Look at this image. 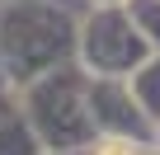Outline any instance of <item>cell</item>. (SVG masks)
<instances>
[{"mask_svg": "<svg viewBox=\"0 0 160 155\" xmlns=\"http://www.w3.org/2000/svg\"><path fill=\"white\" fill-rule=\"evenodd\" d=\"M42 155H90V146L85 150H42Z\"/></svg>", "mask_w": 160, "mask_h": 155, "instance_id": "9c48e42d", "label": "cell"}, {"mask_svg": "<svg viewBox=\"0 0 160 155\" xmlns=\"http://www.w3.org/2000/svg\"><path fill=\"white\" fill-rule=\"evenodd\" d=\"M127 14L151 42V52H160V0H127Z\"/></svg>", "mask_w": 160, "mask_h": 155, "instance_id": "52a82bcc", "label": "cell"}, {"mask_svg": "<svg viewBox=\"0 0 160 155\" xmlns=\"http://www.w3.org/2000/svg\"><path fill=\"white\" fill-rule=\"evenodd\" d=\"M0 155H42V141L28 127V118L19 113V104L0 118Z\"/></svg>", "mask_w": 160, "mask_h": 155, "instance_id": "5b68a950", "label": "cell"}, {"mask_svg": "<svg viewBox=\"0 0 160 155\" xmlns=\"http://www.w3.org/2000/svg\"><path fill=\"white\" fill-rule=\"evenodd\" d=\"M10 108H14V90H0V118H5Z\"/></svg>", "mask_w": 160, "mask_h": 155, "instance_id": "ba28073f", "label": "cell"}, {"mask_svg": "<svg viewBox=\"0 0 160 155\" xmlns=\"http://www.w3.org/2000/svg\"><path fill=\"white\" fill-rule=\"evenodd\" d=\"M85 5H127V0H85Z\"/></svg>", "mask_w": 160, "mask_h": 155, "instance_id": "30bf717a", "label": "cell"}, {"mask_svg": "<svg viewBox=\"0 0 160 155\" xmlns=\"http://www.w3.org/2000/svg\"><path fill=\"white\" fill-rule=\"evenodd\" d=\"M80 10L66 0H0V66L5 85L19 90L33 75L75 61Z\"/></svg>", "mask_w": 160, "mask_h": 155, "instance_id": "6da1fadb", "label": "cell"}, {"mask_svg": "<svg viewBox=\"0 0 160 155\" xmlns=\"http://www.w3.org/2000/svg\"><path fill=\"white\" fill-rule=\"evenodd\" d=\"M151 56V42L132 24L127 5H85L75 28V61L90 75H127Z\"/></svg>", "mask_w": 160, "mask_h": 155, "instance_id": "3957f363", "label": "cell"}, {"mask_svg": "<svg viewBox=\"0 0 160 155\" xmlns=\"http://www.w3.org/2000/svg\"><path fill=\"white\" fill-rule=\"evenodd\" d=\"M0 90H10V85H5V66H0Z\"/></svg>", "mask_w": 160, "mask_h": 155, "instance_id": "8fae6325", "label": "cell"}, {"mask_svg": "<svg viewBox=\"0 0 160 155\" xmlns=\"http://www.w3.org/2000/svg\"><path fill=\"white\" fill-rule=\"evenodd\" d=\"M127 85H132V94L141 99V108L160 122V52H151V56L127 75Z\"/></svg>", "mask_w": 160, "mask_h": 155, "instance_id": "8992f818", "label": "cell"}, {"mask_svg": "<svg viewBox=\"0 0 160 155\" xmlns=\"http://www.w3.org/2000/svg\"><path fill=\"white\" fill-rule=\"evenodd\" d=\"M14 104L38 132L42 150H85L99 136L94 113H90V70L80 61H61L33 75L28 85L14 90Z\"/></svg>", "mask_w": 160, "mask_h": 155, "instance_id": "7a4b0ae2", "label": "cell"}, {"mask_svg": "<svg viewBox=\"0 0 160 155\" xmlns=\"http://www.w3.org/2000/svg\"><path fill=\"white\" fill-rule=\"evenodd\" d=\"M90 113L99 136H122L137 146H155V118L141 108V99L132 94V85L122 75H90Z\"/></svg>", "mask_w": 160, "mask_h": 155, "instance_id": "277c9868", "label": "cell"}, {"mask_svg": "<svg viewBox=\"0 0 160 155\" xmlns=\"http://www.w3.org/2000/svg\"><path fill=\"white\" fill-rule=\"evenodd\" d=\"M155 150H160V127H155Z\"/></svg>", "mask_w": 160, "mask_h": 155, "instance_id": "7c38bea8", "label": "cell"}]
</instances>
